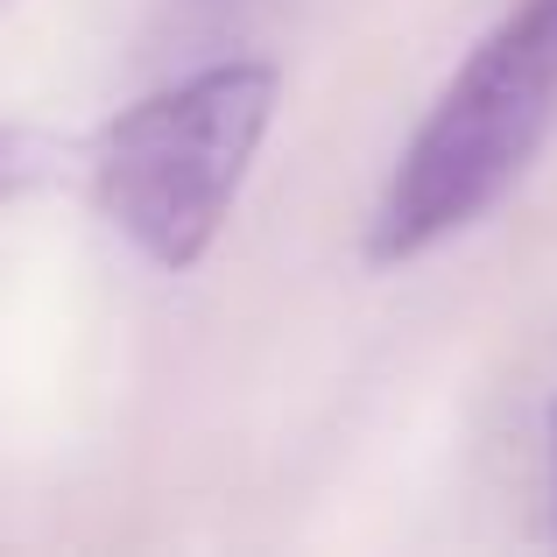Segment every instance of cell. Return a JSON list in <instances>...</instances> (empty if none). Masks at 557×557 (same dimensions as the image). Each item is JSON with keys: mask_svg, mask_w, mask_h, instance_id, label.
Listing matches in <instances>:
<instances>
[{"mask_svg": "<svg viewBox=\"0 0 557 557\" xmlns=\"http://www.w3.org/2000/svg\"><path fill=\"white\" fill-rule=\"evenodd\" d=\"M50 170H57V149L42 135H28V127H0V205L22 198V190H36Z\"/></svg>", "mask_w": 557, "mask_h": 557, "instance_id": "3", "label": "cell"}, {"mask_svg": "<svg viewBox=\"0 0 557 557\" xmlns=\"http://www.w3.org/2000/svg\"><path fill=\"white\" fill-rule=\"evenodd\" d=\"M275 113L269 64H212L163 85L99 135L92 184L107 219L163 269H190L219 240Z\"/></svg>", "mask_w": 557, "mask_h": 557, "instance_id": "2", "label": "cell"}, {"mask_svg": "<svg viewBox=\"0 0 557 557\" xmlns=\"http://www.w3.org/2000/svg\"><path fill=\"white\" fill-rule=\"evenodd\" d=\"M557 127V0H522L445 85L374 212V261H409L473 226Z\"/></svg>", "mask_w": 557, "mask_h": 557, "instance_id": "1", "label": "cell"}]
</instances>
